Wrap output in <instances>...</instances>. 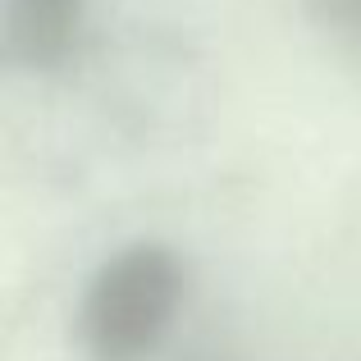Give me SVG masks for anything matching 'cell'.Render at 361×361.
<instances>
[{
  "label": "cell",
  "mask_w": 361,
  "mask_h": 361,
  "mask_svg": "<svg viewBox=\"0 0 361 361\" xmlns=\"http://www.w3.org/2000/svg\"><path fill=\"white\" fill-rule=\"evenodd\" d=\"M183 302V265L160 243H133L110 256L78 307V343L87 361H147Z\"/></svg>",
  "instance_id": "6da1fadb"
},
{
  "label": "cell",
  "mask_w": 361,
  "mask_h": 361,
  "mask_svg": "<svg viewBox=\"0 0 361 361\" xmlns=\"http://www.w3.org/2000/svg\"><path fill=\"white\" fill-rule=\"evenodd\" d=\"M82 23V0H9V51L32 69L69 55Z\"/></svg>",
  "instance_id": "7a4b0ae2"
},
{
  "label": "cell",
  "mask_w": 361,
  "mask_h": 361,
  "mask_svg": "<svg viewBox=\"0 0 361 361\" xmlns=\"http://www.w3.org/2000/svg\"><path fill=\"white\" fill-rule=\"evenodd\" d=\"M311 23L361 60V0H302Z\"/></svg>",
  "instance_id": "3957f363"
}]
</instances>
